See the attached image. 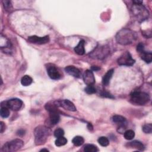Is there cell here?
Masks as SVG:
<instances>
[{"mask_svg":"<svg viewBox=\"0 0 152 152\" xmlns=\"http://www.w3.org/2000/svg\"><path fill=\"white\" fill-rule=\"evenodd\" d=\"M60 116L58 112L49 113V123L51 125H54L58 124L59 121Z\"/></svg>","mask_w":152,"mask_h":152,"instance_id":"5bb4252c","label":"cell"},{"mask_svg":"<svg viewBox=\"0 0 152 152\" xmlns=\"http://www.w3.org/2000/svg\"><path fill=\"white\" fill-rule=\"evenodd\" d=\"M101 96L104 97H108V98H113L112 95H111L109 92H107L106 91H103L101 93Z\"/></svg>","mask_w":152,"mask_h":152,"instance_id":"4dcf8cb0","label":"cell"},{"mask_svg":"<svg viewBox=\"0 0 152 152\" xmlns=\"http://www.w3.org/2000/svg\"><path fill=\"white\" fill-rule=\"evenodd\" d=\"M83 81L87 86L93 85L95 83V78L92 70H86L83 75Z\"/></svg>","mask_w":152,"mask_h":152,"instance_id":"7c38bea8","label":"cell"},{"mask_svg":"<svg viewBox=\"0 0 152 152\" xmlns=\"http://www.w3.org/2000/svg\"><path fill=\"white\" fill-rule=\"evenodd\" d=\"M150 100L149 95L142 91H135L131 94V101L137 105H144Z\"/></svg>","mask_w":152,"mask_h":152,"instance_id":"3957f363","label":"cell"},{"mask_svg":"<svg viewBox=\"0 0 152 152\" xmlns=\"http://www.w3.org/2000/svg\"><path fill=\"white\" fill-rule=\"evenodd\" d=\"M135 61L132 58L129 52H124L118 59V64L119 65L132 66L134 64Z\"/></svg>","mask_w":152,"mask_h":152,"instance_id":"ba28073f","label":"cell"},{"mask_svg":"<svg viewBox=\"0 0 152 152\" xmlns=\"http://www.w3.org/2000/svg\"><path fill=\"white\" fill-rule=\"evenodd\" d=\"M55 103L58 107H59V106L62 107L66 110L72 111V112H75L77 110L76 107L75 106L74 104L68 99L55 101Z\"/></svg>","mask_w":152,"mask_h":152,"instance_id":"9c48e42d","label":"cell"},{"mask_svg":"<svg viewBox=\"0 0 152 152\" xmlns=\"http://www.w3.org/2000/svg\"><path fill=\"white\" fill-rule=\"evenodd\" d=\"M97 141L99 144L103 146V147H106L109 144V141L108 138L106 137H100L98 138Z\"/></svg>","mask_w":152,"mask_h":152,"instance_id":"cb8c5ba5","label":"cell"},{"mask_svg":"<svg viewBox=\"0 0 152 152\" xmlns=\"http://www.w3.org/2000/svg\"><path fill=\"white\" fill-rule=\"evenodd\" d=\"M49 151V150L48 149H45V148H43L40 150V151Z\"/></svg>","mask_w":152,"mask_h":152,"instance_id":"8d00e7d4","label":"cell"},{"mask_svg":"<svg viewBox=\"0 0 152 152\" xmlns=\"http://www.w3.org/2000/svg\"><path fill=\"white\" fill-rule=\"evenodd\" d=\"M17 133V134L18 135H23L25 134V131L23 129H20L18 131Z\"/></svg>","mask_w":152,"mask_h":152,"instance_id":"836d02e7","label":"cell"},{"mask_svg":"<svg viewBox=\"0 0 152 152\" xmlns=\"http://www.w3.org/2000/svg\"><path fill=\"white\" fill-rule=\"evenodd\" d=\"M50 133L49 128L40 125L37 126L34 131V142L36 145H41L44 144L48 140Z\"/></svg>","mask_w":152,"mask_h":152,"instance_id":"7a4b0ae2","label":"cell"},{"mask_svg":"<svg viewBox=\"0 0 152 152\" xmlns=\"http://www.w3.org/2000/svg\"><path fill=\"white\" fill-rule=\"evenodd\" d=\"M28 40L31 43L36 45H43L49 42V36H45L43 37L31 36L28 37Z\"/></svg>","mask_w":152,"mask_h":152,"instance_id":"30bf717a","label":"cell"},{"mask_svg":"<svg viewBox=\"0 0 152 152\" xmlns=\"http://www.w3.org/2000/svg\"><path fill=\"white\" fill-rule=\"evenodd\" d=\"M64 131L62 128H57L54 131V135L56 138L62 137L64 136Z\"/></svg>","mask_w":152,"mask_h":152,"instance_id":"f546056e","label":"cell"},{"mask_svg":"<svg viewBox=\"0 0 152 152\" xmlns=\"http://www.w3.org/2000/svg\"><path fill=\"white\" fill-rule=\"evenodd\" d=\"M112 121L113 122L119 124L120 126H125V124H126V119L121 115H114L112 117Z\"/></svg>","mask_w":152,"mask_h":152,"instance_id":"ac0fdd59","label":"cell"},{"mask_svg":"<svg viewBox=\"0 0 152 152\" xmlns=\"http://www.w3.org/2000/svg\"><path fill=\"white\" fill-rule=\"evenodd\" d=\"M85 91L89 94L95 93L96 92V88L93 86V85H90V86H87L85 88Z\"/></svg>","mask_w":152,"mask_h":152,"instance_id":"83f0119b","label":"cell"},{"mask_svg":"<svg viewBox=\"0 0 152 152\" xmlns=\"http://www.w3.org/2000/svg\"><path fill=\"white\" fill-rule=\"evenodd\" d=\"M22 106L23 102L21 100L17 98H14L7 101L2 102L1 104V107H7L14 111L19 110L21 108Z\"/></svg>","mask_w":152,"mask_h":152,"instance_id":"52a82bcc","label":"cell"},{"mask_svg":"<svg viewBox=\"0 0 152 152\" xmlns=\"http://www.w3.org/2000/svg\"><path fill=\"white\" fill-rule=\"evenodd\" d=\"M24 145V142L20 139H15L7 142L2 147L3 152H14L20 149Z\"/></svg>","mask_w":152,"mask_h":152,"instance_id":"5b68a950","label":"cell"},{"mask_svg":"<svg viewBox=\"0 0 152 152\" xmlns=\"http://www.w3.org/2000/svg\"><path fill=\"white\" fill-rule=\"evenodd\" d=\"M100 68H99V67H98V66H93L92 67H91V69L93 70V71H97V70H99V69H100Z\"/></svg>","mask_w":152,"mask_h":152,"instance_id":"e575fe53","label":"cell"},{"mask_svg":"<svg viewBox=\"0 0 152 152\" xmlns=\"http://www.w3.org/2000/svg\"><path fill=\"white\" fill-rule=\"evenodd\" d=\"M132 12L134 17L139 21H143L149 15L148 10L142 4H134L132 8Z\"/></svg>","mask_w":152,"mask_h":152,"instance_id":"277c9868","label":"cell"},{"mask_svg":"<svg viewBox=\"0 0 152 152\" xmlns=\"http://www.w3.org/2000/svg\"><path fill=\"white\" fill-rule=\"evenodd\" d=\"M10 115L9 109L7 107H1V116L2 118H8Z\"/></svg>","mask_w":152,"mask_h":152,"instance_id":"484cf974","label":"cell"},{"mask_svg":"<svg viewBox=\"0 0 152 152\" xmlns=\"http://www.w3.org/2000/svg\"><path fill=\"white\" fill-rule=\"evenodd\" d=\"M0 125H1V128H0V132L1 133H2L5 130V125L3 122H0Z\"/></svg>","mask_w":152,"mask_h":152,"instance_id":"d6a6232c","label":"cell"},{"mask_svg":"<svg viewBox=\"0 0 152 152\" xmlns=\"http://www.w3.org/2000/svg\"><path fill=\"white\" fill-rule=\"evenodd\" d=\"M67 139L66 138H65L64 136L61 137H58L57 138V139L55 141V145L58 147H61L62 145H65L67 143Z\"/></svg>","mask_w":152,"mask_h":152,"instance_id":"603a6c76","label":"cell"},{"mask_svg":"<svg viewBox=\"0 0 152 152\" xmlns=\"http://www.w3.org/2000/svg\"><path fill=\"white\" fill-rule=\"evenodd\" d=\"M46 68L48 74L51 79L58 80L61 78V75L56 66L52 65H48Z\"/></svg>","mask_w":152,"mask_h":152,"instance_id":"8fae6325","label":"cell"},{"mask_svg":"<svg viewBox=\"0 0 152 152\" xmlns=\"http://www.w3.org/2000/svg\"><path fill=\"white\" fill-rule=\"evenodd\" d=\"M114 72L113 69H109L103 76L102 79V83L104 86H107L109 83V81L113 75V74Z\"/></svg>","mask_w":152,"mask_h":152,"instance_id":"e0dca14e","label":"cell"},{"mask_svg":"<svg viewBox=\"0 0 152 152\" xmlns=\"http://www.w3.org/2000/svg\"><path fill=\"white\" fill-rule=\"evenodd\" d=\"M136 39L135 34L131 30L123 28L119 31L116 35V42L121 45H126L132 43Z\"/></svg>","mask_w":152,"mask_h":152,"instance_id":"6da1fadb","label":"cell"},{"mask_svg":"<svg viewBox=\"0 0 152 152\" xmlns=\"http://www.w3.org/2000/svg\"><path fill=\"white\" fill-rule=\"evenodd\" d=\"M3 5H4V7L5 8V10L7 11H10L11 10H12V4L11 3V1H2Z\"/></svg>","mask_w":152,"mask_h":152,"instance_id":"f1b7e54d","label":"cell"},{"mask_svg":"<svg viewBox=\"0 0 152 152\" xmlns=\"http://www.w3.org/2000/svg\"><path fill=\"white\" fill-rule=\"evenodd\" d=\"M127 145L128 147H131L132 148H136L140 151H142L144 150V146L142 144V143L137 140H135V141L129 142L127 144Z\"/></svg>","mask_w":152,"mask_h":152,"instance_id":"2e32d148","label":"cell"},{"mask_svg":"<svg viewBox=\"0 0 152 152\" xmlns=\"http://www.w3.org/2000/svg\"><path fill=\"white\" fill-rule=\"evenodd\" d=\"M32 82H33V80L31 77L27 75H24L21 80V83L24 86H30L32 83Z\"/></svg>","mask_w":152,"mask_h":152,"instance_id":"ffe728a7","label":"cell"},{"mask_svg":"<svg viewBox=\"0 0 152 152\" xmlns=\"http://www.w3.org/2000/svg\"><path fill=\"white\" fill-rule=\"evenodd\" d=\"M84 151L86 152H96L99 151V149L95 145L88 144L84 145Z\"/></svg>","mask_w":152,"mask_h":152,"instance_id":"44dd1931","label":"cell"},{"mask_svg":"<svg viewBox=\"0 0 152 152\" xmlns=\"http://www.w3.org/2000/svg\"><path fill=\"white\" fill-rule=\"evenodd\" d=\"M84 45H85V42L84 40H81L79 42L78 44L77 45V46L75 47L74 48V51L75 52L79 55H83L85 53V49H84Z\"/></svg>","mask_w":152,"mask_h":152,"instance_id":"9a60e30c","label":"cell"},{"mask_svg":"<svg viewBox=\"0 0 152 152\" xmlns=\"http://www.w3.org/2000/svg\"><path fill=\"white\" fill-rule=\"evenodd\" d=\"M144 50V45L142 43H140L137 46V50L138 53L142 52V50Z\"/></svg>","mask_w":152,"mask_h":152,"instance_id":"1f68e13d","label":"cell"},{"mask_svg":"<svg viewBox=\"0 0 152 152\" xmlns=\"http://www.w3.org/2000/svg\"><path fill=\"white\" fill-rule=\"evenodd\" d=\"M142 131L145 134H151L152 132V125L151 124H145L142 126Z\"/></svg>","mask_w":152,"mask_h":152,"instance_id":"4316f807","label":"cell"},{"mask_svg":"<svg viewBox=\"0 0 152 152\" xmlns=\"http://www.w3.org/2000/svg\"><path fill=\"white\" fill-rule=\"evenodd\" d=\"M72 142L73 143V144L75 146H80L81 145H83V144L84 142V138L81 137V136H76L72 140Z\"/></svg>","mask_w":152,"mask_h":152,"instance_id":"7402d4cb","label":"cell"},{"mask_svg":"<svg viewBox=\"0 0 152 152\" xmlns=\"http://www.w3.org/2000/svg\"><path fill=\"white\" fill-rule=\"evenodd\" d=\"M140 56L142 60H144L146 63H150L152 61V54L151 52H145L144 50L139 53Z\"/></svg>","mask_w":152,"mask_h":152,"instance_id":"d6986e66","label":"cell"},{"mask_svg":"<svg viewBox=\"0 0 152 152\" xmlns=\"http://www.w3.org/2000/svg\"><path fill=\"white\" fill-rule=\"evenodd\" d=\"M110 52L109 48L107 46H100L94 49L90 53V56L94 59H102L104 58Z\"/></svg>","mask_w":152,"mask_h":152,"instance_id":"8992f818","label":"cell"},{"mask_svg":"<svg viewBox=\"0 0 152 152\" xmlns=\"http://www.w3.org/2000/svg\"><path fill=\"white\" fill-rule=\"evenodd\" d=\"M124 135L126 140H131L133 139V138L135 137V132L131 129H128L124 132Z\"/></svg>","mask_w":152,"mask_h":152,"instance_id":"d4e9b609","label":"cell"},{"mask_svg":"<svg viewBox=\"0 0 152 152\" xmlns=\"http://www.w3.org/2000/svg\"><path fill=\"white\" fill-rule=\"evenodd\" d=\"M65 71L66 73H68L69 75L76 77L79 78L80 76V71L76 67L72 65L67 66L65 68Z\"/></svg>","mask_w":152,"mask_h":152,"instance_id":"4fadbf2b","label":"cell"},{"mask_svg":"<svg viewBox=\"0 0 152 152\" xmlns=\"http://www.w3.org/2000/svg\"><path fill=\"white\" fill-rule=\"evenodd\" d=\"M88 128L89 129H93V126H91V124H88Z\"/></svg>","mask_w":152,"mask_h":152,"instance_id":"d590c367","label":"cell"}]
</instances>
